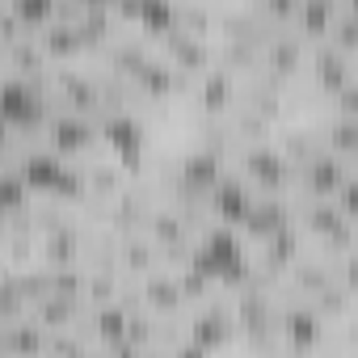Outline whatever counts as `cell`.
<instances>
[{"label": "cell", "mask_w": 358, "mask_h": 358, "mask_svg": "<svg viewBox=\"0 0 358 358\" xmlns=\"http://www.w3.org/2000/svg\"><path fill=\"white\" fill-rule=\"evenodd\" d=\"M232 169L257 194H295V160L278 148V139L241 143L232 152Z\"/></svg>", "instance_id": "obj_1"}, {"label": "cell", "mask_w": 358, "mask_h": 358, "mask_svg": "<svg viewBox=\"0 0 358 358\" xmlns=\"http://www.w3.org/2000/svg\"><path fill=\"white\" fill-rule=\"evenodd\" d=\"M43 143H47L55 156L80 164V160H89L93 152H101V118L76 114V110H55L51 122H47V131H43Z\"/></svg>", "instance_id": "obj_2"}, {"label": "cell", "mask_w": 358, "mask_h": 358, "mask_svg": "<svg viewBox=\"0 0 358 358\" xmlns=\"http://www.w3.org/2000/svg\"><path fill=\"white\" fill-rule=\"evenodd\" d=\"M354 164L329 148H320L316 156H308L303 164H295V199H337L341 186L350 182Z\"/></svg>", "instance_id": "obj_3"}, {"label": "cell", "mask_w": 358, "mask_h": 358, "mask_svg": "<svg viewBox=\"0 0 358 358\" xmlns=\"http://www.w3.org/2000/svg\"><path fill=\"white\" fill-rule=\"evenodd\" d=\"M236 93H241V76H232L228 68L215 64L211 72H203V76L194 80L190 106H194V114H203V118H224V114L236 110Z\"/></svg>", "instance_id": "obj_4"}, {"label": "cell", "mask_w": 358, "mask_h": 358, "mask_svg": "<svg viewBox=\"0 0 358 358\" xmlns=\"http://www.w3.org/2000/svg\"><path fill=\"white\" fill-rule=\"evenodd\" d=\"M266 72L274 80H282V85L303 80V72H308V38H299L291 26L274 30L270 43H266Z\"/></svg>", "instance_id": "obj_5"}, {"label": "cell", "mask_w": 358, "mask_h": 358, "mask_svg": "<svg viewBox=\"0 0 358 358\" xmlns=\"http://www.w3.org/2000/svg\"><path fill=\"white\" fill-rule=\"evenodd\" d=\"M324 329H333V324L308 299H291L287 308H278V333H282L287 350H312V345H320Z\"/></svg>", "instance_id": "obj_6"}, {"label": "cell", "mask_w": 358, "mask_h": 358, "mask_svg": "<svg viewBox=\"0 0 358 358\" xmlns=\"http://www.w3.org/2000/svg\"><path fill=\"white\" fill-rule=\"evenodd\" d=\"M0 68H5V76L43 80V85H51V76H55V59L47 55L38 34H26V38H17L9 47H0Z\"/></svg>", "instance_id": "obj_7"}, {"label": "cell", "mask_w": 358, "mask_h": 358, "mask_svg": "<svg viewBox=\"0 0 358 358\" xmlns=\"http://www.w3.org/2000/svg\"><path fill=\"white\" fill-rule=\"evenodd\" d=\"M139 299H143V308L152 316H186V308H190L173 266H160L148 278H139Z\"/></svg>", "instance_id": "obj_8"}, {"label": "cell", "mask_w": 358, "mask_h": 358, "mask_svg": "<svg viewBox=\"0 0 358 358\" xmlns=\"http://www.w3.org/2000/svg\"><path fill=\"white\" fill-rule=\"evenodd\" d=\"M253 203H257V190L245 182L236 169H228V173L220 177V186L211 190V211H215V220H220V224H232V228L245 224V215L253 211Z\"/></svg>", "instance_id": "obj_9"}, {"label": "cell", "mask_w": 358, "mask_h": 358, "mask_svg": "<svg viewBox=\"0 0 358 358\" xmlns=\"http://www.w3.org/2000/svg\"><path fill=\"white\" fill-rule=\"evenodd\" d=\"M127 320H131V308L118 299V303H97V308H85V333L93 337L97 350H118L127 341Z\"/></svg>", "instance_id": "obj_10"}, {"label": "cell", "mask_w": 358, "mask_h": 358, "mask_svg": "<svg viewBox=\"0 0 358 358\" xmlns=\"http://www.w3.org/2000/svg\"><path fill=\"white\" fill-rule=\"evenodd\" d=\"M38 43L47 47V55L55 64H89L93 59V47L80 34V26L76 22H64V17H55L51 26H43L38 30Z\"/></svg>", "instance_id": "obj_11"}, {"label": "cell", "mask_w": 358, "mask_h": 358, "mask_svg": "<svg viewBox=\"0 0 358 358\" xmlns=\"http://www.w3.org/2000/svg\"><path fill=\"white\" fill-rule=\"evenodd\" d=\"M47 329L34 316L0 324V358H47Z\"/></svg>", "instance_id": "obj_12"}, {"label": "cell", "mask_w": 358, "mask_h": 358, "mask_svg": "<svg viewBox=\"0 0 358 358\" xmlns=\"http://www.w3.org/2000/svg\"><path fill=\"white\" fill-rule=\"evenodd\" d=\"M341 13V0H299V9H295V22L291 30L308 43H320L333 26V17Z\"/></svg>", "instance_id": "obj_13"}, {"label": "cell", "mask_w": 358, "mask_h": 358, "mask_svg": "<svg viewBox=\"0 0 358 358\" xmlns=\"http://www.w3.org/2000/svg\"><path fill=\"white\" fill-rule=\"evenodd\" d=\"M34 186L17 164H0V215H26L34 207Z\"/></svg>", "instance_id": "obj_14"}, {"label": "cell", "mask_w": 358, "mask_h": 358, "mask_svg": "<svg viewBox=\"0 0 358 358\" xmlns=\"http://www.w3.org/2000/svg\"><path fill=\"white\" fill-rule=\"evenodd\" d=\"M320 127H324V148L337 152V156H345L350 164H358V118L329 110V114L320 118Z\"/></svg>", "instance_id": "obj_15"}, {"label": "cell", "mask_w": 358, "mask_h": 358, "mask_svg": "<svg viewBox=\"0 0 358 358\" xmlns=\"http://www.w3.org/2000/svg\"><path fill=\"white\" fill-rule=\"evenodd\" d=\"M5 9L17 13L30 34H38L43 26H51L59 17V0H5Z\"/></svg>", "instance_id": "obj_16"}, {"label": "cell", "mask_w": 358, "mask_h": 358, "mask_svg": "<svg viewBox=\"0 0 358 358\" xmlns=\"http://www.w3.org/2000/svg\"><path fill=\"white\" fill-rule=\"evenodd\" d=\"M337 51H345L350 59H358V9H345L341 5V13L333 17V26H329V34H324Z\"/></svg>", "instance_id": "obj_17"}, {"label": "cell", "mask_w": 358, "mask_h": 358, "mask_svg": "<svg viewBox=\"0 0 358 358\" xmlns=\"http://www.w3.org/2000/svg\"><path fill=\"white\" fill-rule=\"evenodd\" d=\"M329 110H333V114H350V118H358V76H350V80L329 97Z\"/></svg>", "instance_id": "obj_18"}, {"label": "cell", "mask_w": 358, "mask_h": 358, "mask_svg": "<svg viewBox=\"0 0 358 358\" xmlns=\"http://www.w3.org/2000/svg\"><path fill=\"white\" fill-rule=\"evenodd\" d=\"M337 203H341V211L358 224V164H354V173H350V182L341 186V194H337Z\"/></svg>", "instance_id": "obj_19"}, {"label": "cell", "mask_w": 358, "mask_h": 358, "mask_svg": "<svg viewBox=\"0 0 358 358\" xmlns=\"http://www.w3.org/2000/svg\"><path fill=\"white\" fill-rule=\"evenodd\" d=\"M341 5H345V9H358V0H341Z\"/></svg>", "instance_id": "obj_20"}]
</instances>
